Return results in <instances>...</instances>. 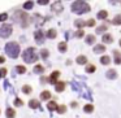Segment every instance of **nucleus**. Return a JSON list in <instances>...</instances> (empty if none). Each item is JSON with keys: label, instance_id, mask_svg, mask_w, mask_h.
Here are the masks:
<instances>
[{"label": "nucleus", "instance_id": "obj_1", "mask_svg": "<svg viewBox=\"0 0 121 118\" xmlns=\"http://www.w3.org/2000/svg\"><path fill=\"white\" fill-rule=\"evenodd\" d=\"M72 11L77 14H83V13H87L90 12V5L85 1H74L72 4Z\"/></svg>", "mask_w": 121, "mask_h": 118}, {"label": "nucleus", "instance_id": "obj_2", "mask_svg": "<svg viewBox=\"0 0 121 118\" xmlns=\"http://www.w3.org/2000/svg\"><path fill=\"white\" fill-rule=\"evenodd\" d=\"M5 52H7V55L11 56L12 58H17L18 55H20V45H18V43H16V42L8 43L7 47H5Z\"/></svg>", "mask_w": 121, "mask_h": 118}, {"label": "nucleus", "instance_id": "obj_3", "mask_svg": "<svg viewBox=\"0 0 121 118\" xmlns=\"http://www.w3.org/2000/svg\"><path fill=\"white\" fill-rule=\"evenodd\" d=\"M22 58H24V61L26 64H31V62H35L39 57L35 53V48H27L24 52V55H22Z\"/></svg>", "mask_w": 121, "mask_h": 118}, {"label": "nucleus", "instance_id": "obj_4", "mask_svg": "<svg viewBox=\"0 0 121 118\" xmlns=\"http://www.w3.org/2000/svg\"><path fill=\"white\" fill-rule=\"evenodd\" d=\"M29 20H30L29 14L24 13V12L17 11L16 13H14V21L20 22V24L22 25V27H27V25H29Z\"/></svg>", "mask_w": 121, "mask_h": 118}, {"label": "nucleus", "instance_id": "obj_5", "mask_svg": "<svg viewBox=\"0 0 121 118\" xmlns=\"http://www.w3.org/2000/svg\"><path fill=\"white\" fill-rule=\"evenodd\" d=\"M13 29H12L11 25H3V26H0V37L1 38H8L9 35L12 34Z\"/></svg>", "mask_w": 121, "mask_h": 118}, {"label": "nucleus", "instance_id": "obj_6", "mask_svg": "<svg viewBox=\"0 0 121 118\" xmlns=\"http://www.w3.org/2000/svg\"><path fill=\"white\" fill-rule=\"evenodd\" d=\"M59 77H60V71L59 70H55L51 73V75L48 77V82H50L51 84H56L59 82Z\"/></svg>", "mask_w": 121, "mask_h": 118}, {"label": "nucleus", "instance_id": "obj_7", "mask_svg": "<svg viewBox=\"0 0 121 118\" xmlns=\"http://www.w3.org/2000/svg\"><path fill=\"white\" fill-rule=\"evenodd\" d=\"M34 37H35V42H37L38 44L44 42V33H43L42 30H37V31L34 33Z\"/></svg>", "mask_w": 121, "mask_h": 118}, {"label": "nucleus", "instance_id": "obj_8", "mask_svg": "<svg viewBox=\"0 0 121 118\" xmlns=\"http://www.w3.org/2000/svg\"><path fill=\"white\" fill-rule=\"evenodd\" d=\"M52 11L55 12V13H61V12H63V5H61V3H53L52 4Z\"/></svg>", "mask_w": 121, "mask_h": 118}, {"label": "nucleus", "instance_id": "obj_9", "mask_svg": "<svg viewBox=\"0 0 121 118\" xmlns=\"http://www.w3.org/2000/svg\"><path fill=\"white\" fill-rule=\"evenodd\" d=\"M29 106L31 108V109H38V108L40 106V102L38 101V100H35V99H31L29 101Z\"/></svg>", "mask_w": 121, "mask_h": 118}, {"label": "nucleus", "instance_id": "obj_10", "mask_svg": "<svg viewBox=\"0 0 121 118\" xmlns=\"http://www.w3.org/2000/svg\"><path fill=\"white\" fill-rule=\"evenodd\" d=\"M64 88H65V83H64V82H61V81H59L57 83L55 84V90L57 92H63Z\"/></svg>", "mask_w": 121, "mask_h": 118}, {"label": "nucleus", "instance_id": "obj_11", "mask_svg": "<svg viewBox=\"0 0 121 118\" xmlns=\"http://www.w3.org/2000/svg\"><path fill=\"white\" fill-rule=\"evenodd\" d=\"M100 64H102V65H109L111 64V57L107 56V55L102 56V57H100Z\"/></svg>", "mask_w": 121, "mask_h": 118}, {"label": "nucleus", "instance_id": "obj_12", "mask_svg": "<svg viewBox=\"0 0 121 118\" xmlns=\"http://www.w3.org/2000/svg\"><path fill=\"white\" fill-rule=\"evenodd\" d=\"M76 61H77L78 65H85V64H87V57H86V56H83V55H81V56L77 57Z\"/></svg>", "mask_w": 121, "mask_h": 118}, {"label": "nucleus", "instance_id": "obj_13", "mask_svg": "<svg viewBox=\"0 0 121 118\" xmlns=\"http://www.w3.org/2000/svg\"><path fill=\"white\" fill-rule=\"evenodd\" d=\"M102 40H103V43H108V44H109V43L113 42V38L111 34H104L102 37Z\"/></svg>", "mask_w": 121, "mask_h": 118}, {"label": "nucleus", "instance_id": "obj_14", "mask_svg": "<svg viewBox=\"0 0 121 118\" xmlns=\"http://www.w3.org/2000/svg\"><path fill=\"white\" fill-rule=\"evenodd\" d=\"M56 37H57V31H56L55 29H50L47 31V38H50V39H55Z\"/></svg>", "mask_w": 121, "mask_h": 118}, {"label": "nucleus", "instance_id": "obj_15", "mask_svg": "<svg viewBox=\"0 0 121 118\" xmlns=\"http://www.w3.org/2000/svg\"><path fill=\"white\" fill-rule=\"evenodd\" d=\"M107 77L109 79H116L117 78V73H116L115 69H109V70L107 71Z\"/></svg>", "mask_w": 121, "mask_h": 118}, {"label": "nucleus", "instance_id": "obj_16", "mask_svg": "<svg viewBox=\"0 0 121 118\" xmlns=\"http://www.w3.org/2000/svg\"><path fill=\"white\" fill-rule=\"evenodd\" d=\"M104 51H105V47L103 44H96L94 47V52L95 53H103Z\"/></svg>", "mask_w": 121, "mask_h": 118}, {"label": "nucleus", "instance_id": "obj_17", "mask_svg": "<svg viewBox=\"0 0 121 118\" xmlns=\"http://www.w3.org/2000/svg\"><path fill=\"white\" fill-rule=\"evenodd\" d=\"M113 55H115V64L116 65H120L121 64V53H118V51H115Z\"/></svg>", "mask_w": 121, "mask_h": 118}, {"label": "nucleus", "instance_id": "obj_18", "mask_svg": "<svg viewBox=\"0 0 121 118\" xmlns=\"http://www.w3.org/2000/svg\"><path fill=\"white\" fill-rule=\"evenodd\" d=\"M40 99L42 100H48V99H51V92L50 91H43L42 94H40Z\"/></svg>", "mask_w": 121, "mask_h": 118}, {"label": "nucleus", "instance_id": "obj_19", "mask_svg": "<svg viewBox=\"0 0 121 118\" xmlns=\"http://www.w3.org/2000/svg\"><path fill=\"white\" fill-rule=\"evenodd\" d=\"M47 109H50V110H57V104H56V101H48Z\"/></svg>", "mask_w": 121, "mask_h": 118}, {"label": "nucleus", "instance_id": "obj_20", "mask_svg": "<svg viewBox=\"0 0 121 118\" xmlns=\"http://www.w3.org/2000/svg\"><path fill=\"white\" fill-rule=\"evenodd\" d=\"M66 49H68V45H66V43L65 42H60L59 43V51L60 52H66Z\"/></svg>", "mask_w": 121, "mask_h": 118}, {"label": "nucleus", "instance_id": "obj_21", "mask_svg": "<svg viewBox=\"0 0 121 118\" xmlns=\"http://www.w3.org/2000/svg\"><path fill=\"white\" fill-rule=\"evenodd\" d=\"M5 114H7V118H14V117H16V110L9 108V109H7Z\"/></svg>", "mask_w": 121, "mask_h": 118}, {"label": "nucleus", "instance_id": "obj_22", "mask_svg": "<svg viewBox=\"0 0 121 118\" xmlns=\"http://www.w3.org/2000/svg\"><path fill=\"white\" fill-rule=\"evenodd\" d=\"M98 18L99 20H105L107 18V16H108V12L107 11H100V12H98Z\"/></svg>", "mask_w": 121, "mask_h": 118}, {"label": "nucleus", "instance_id": "obj_23", "mask_svg": "<svg viewBox=\"0 0 121 118\" xmlns=\"http://www.w3.org/2000/svg\"><path fill=\"white\" fill-rule=\"evenodd\" d=\"M86 43L87 44H94L95 43V37L92 34H90V35H87L86 37Z\"/></svg>", "mask_w": 121, "mask_h": 118}, {"label": "nucleus", "instance_id": "obj_24", "mask_svg": "<svg viewBox=\"0 0 121 118\" xmlns=\"http://www.w3.org/2000/svg\"><path fill=\"white\" fill-rule=\"evenodd\" d=\"M16 70H17V73H18V74H25V73H26V68H25L24 65H17L16 66Z\"/></svg>", "mask_w": 121, "mask_h": 118}, {"label": "nucleus", "instance_id": "obj_25", "mask_svg": "<svg viewBox=\"0 0 121 118\" xmlns=\"http://www.w3.org/2000/svg\"><path fill=\"white\" fill-rule=\"evenodd\" d=\"M31 91H33V88L29 86V84H25V86L22 87V92H24V94H26V95L31 94Z\"/></svg>", "mask_w": 121, "mask_h": 118}, {"label": "nucleus", "instance_id": "obj_26", "mask_svg": "<svg viewBox=\"0 0 121 118\" xmlns=\"http://www.w3.org/2000/svg\"><path fill=\"white\" fill-rule=\"evenodd\" d=\"M83 110H85V113H92V110H94V106H92L91 104H86L83 106Z\"/></svg>", "mask_w": 121, "mask_h": 118}, {"label": "nucleus", "instance_id": "obj_27", "mask_svg": "<svg viewBox=\"0 0 121 118\" xmlns=\"http://www.w3.org/2000/svg\"><path fill=\"white\" fill-rule=\"evenodd\" d=\"M74 25H76L77 27H79V30H81V27H83L85 25H86V22L82 21V20H76V21H74Z\"/></svg>", "mask_w": 121, "mask_h": 118}, {"label": "nucleus", "instance_id": "obj_28", "mask_svg": "<svg viewBox=\"0 0 121 118\" xmlns=\"http://www.w3.org/2000/svg\"><path fill=\"white\" fill-rule=\"evenodd\" d=\"M43 71H44V68L42 65H37L34 68V73H37V74H42Z\"/></svg>", "mask_w": 121, "mask_h": 118}, {"label": "nucleus", "instance_id": "obj_29", "mask_svg": "<svg viewBox=\"0 0 121 118\" xmlns=\"http://www.w3.org/2000/svg\"><path fill=\"white\" fill-rule=\"evenodd\" d=\"M95 70H96V68H95V65H92V64H89V65L86 66V71H87V73H94Z\"/></svg>", "mask_w": 121, "mask_h": 118}, {"label": "nucleus", "instance_id": "obj_30", "mask_svg": "<svg viewBox=\"0 0 121 118\" xmlns=\"http://www.w3.org/2000/svg\"><path fill=\"white\" fill-rule=\"evenodd\" d=\"M40 56H42V58H48V56H50V51L48 49H42L40 51Z\"/></svg>", "mask_w": 121, "mask_h": 118}, {"label": "nucleus", "instance_id": "obj_31", "mask_svg": "<svg viewBox=\"0 0 121 118\" xmlns=\"http://www.w3.org/2000/svg\"><path fill=\"white\" fill-rule=\"evenodd\" d=\"M66 112V106L65 105H60V106H57V113L59 114H63V113Z\"/></svg>", "mask_w": 121, "mask_h": 118}, {"label": "nucleus", "instance_id": "obj_32", "mask_svg": "<svg viewBox=\"0 0 121 118\" xmlns=\"http://www.w3.org/2000/svg\"><path fill=\"white\" fill-rule=\"evenodd\" d=\"M112 24H115V25H121V16H120V14H118V16H116L115 18H113Z\"/></svg>", "mask_w": 121, "mask_h": 118}, {"label": "nucleus", "instance_id": "obj_33", "mask_svg": "<svg viewBox=\"0 0 121 118\" xmlns=\"http://www.w3.org/2000/svg\"><path fill=\"white\" fill-rule=\"evenodd\" d=\"M105 30H107V25H102L100 27H98V29H96V33H98V34H102V33H104Z\"/></svg>", "mask_w": 121, "mask_h": 118}, {"label": "nucleus", "instance_id": "obj_34", "mask_svg": "<svg viewBox=\"0 0 121 118\" xmlns=\"http://www.w3.org/2000/svg\"><path fill=\"white\" fill-rule=\"evenodd\" d=\"M33 7H34V3H33V1H26V3L24 4V8L25 9H31Z\"/></svg>", "mask_w": 121, "mask_h": 118}, {"label": "nucleus", "instance_id": "obj_35", "mask_svg": "<svg viewBox=\"0 0 121 118\" xmlns=\"http://www.w3.org/2000/svg\"><path fill=\"white\" fill-rule=\"evenodd\" d=\"M86 26L94 27V26H95V20H94V18H90L89 21H86Z\"/></svg>", "mask_w": 121, "mask_h": 118}, {"label": "nucleus", "instance_id": "obj_36", "mask_svg": "<svg viewBox=\"0 0 121 118\" xmlns=\"http://www.w3.org/2000/svg\"><path fill=\"white\" fill-rule=\"evenodd\" d=\"M7 73H8V71H7L5 68H0V78H4V77L7 75Z\"/></svg>", "mask_w": 121, "mask_h": 118}, {"label": "nucleus", "instance_id": "obj_37", "mask_svg": "<svg viewBox=\"0 0 121 118\" xmlns=\"http://www.w3.org/2000/svg\"><path fill=\"white\" fill-rule=\"evenodd\" d=\"M83 35H85V31L81 29V30H78V31H77L76 34H74V37H76V38H82Z\"/></svg>", "mask_w": 121, "mask_h": 118}, {"label": "nucleus", "instance_id": "obj_38", "mask_svg": "<svg viewBox=\"0 0 121 118\" xmlns=\"http://www.w3.org/2000/svg\"><path fill=\"white\" fill-rule=\"evenodd\" d=\"M14 105H16V106H22V105H24V101H22L21 99H16L14 100Z\"/></svg>", "mask_w": 121, "mask_h": 118}, {"label": "nucleus", "instance_id": "obj_39", "mask_svg": "<svg viewBox=\"0 0 121 118\" xmlns=\"http://www.w3.org/2000/svg\"><path fill=\"white\" fill-rule=\"evenodd\" d=\"M7 18H8V14H7V13H1V14H0V21H5Z\"/></svg>", "mask_w": 121, "mask_h": 118}, {"label": "nucleus", "instance_id": "obj_40", "mask_svg": "<svg viewBox=\"0 0 121 118\" xmlns=\"http://www.w3.org/2000/svg\"><path fill=\"white\" fill-rule=\"evenodd\" d=\"M38 3H39V4H48L50 1H48V0H39Z\"/></svg>", "mask_w": 121, "mask_h": 118}, {"label": "nucleus", "instance_id": "obj_41", "mask_svg": "<svg viewBox=\"0 0 121 118\" xmlns=\"http://www.w3.org/2000/svg\"><path fill=\"white\" fill-rule=\"evenodd\" d=\"M77 105H78V104H77L76 101H73V102L70 104V106H72V108H77Z\"/></svg>", "mask_w": 121, "mask_h": 118}, {"label": "nucleus", "instance_id": "obj_42", "mask_svg": "<svg viewBox=\"0 0 121 118\" xmlns=\"http://www.w3.org/2000/svg\"><path fill=\"white\" fill-rule=\"evenodd\" d=\"M4 61H5V58H4L3 56H0V64H3Z\"/></svg>", "mask_w": 121, "mask_h": 118}, {"label": "nucleus", "instance_id": "obj_43", "mask_svg": "<svg viewBox=\"0 0 121 118\" xmlns=\"http://www.w3.org/2000/svg\"><path fill=\"white\" fill-rule=\"evenodd\" d=\"M118 44H120V47H121V39H120V42H118Z\"/></svg>", "mask_w": 121, "mask_h": 118}, {"label": "nucleus", "instance_id": "obj_44", "mask_svg": "<svg viewBox=\"0 0 121 118\" xmlns=\"http://www.w3.org/2000/svg\"><path fill=\"white\" fill-rule=\"evenodd\" d=\"M120 4H121V3H120Z\"/></svg>", "mask_w": 121, "mask_h": 118}]
</instances>
